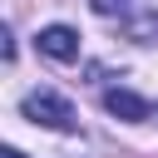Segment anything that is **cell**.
<instances>
[{
	"label": "cell",
	"mask_w": 158,
	"mask_h": 158,
	"mask_svg": "<svg viewBox=\"0 0 158 158\" xmlns=\"http://www.w3.org/2000/svg\"><path fill=\"white\" fill-rule=\"evenodd\" d=\"M104 109H109L114 118H123V123H143V118H153V104L138 99L133 89H109V94H104Z\"/></svg>",
	"instance_id": "obj_3"
},
{
	"label": "cell",
	"mask_w": 158,
	"mask_h": 158,
	"mask_svg": "<svg viewBox=\"0 0 158 158\" xmlns=\"http://www.w3.org/2000/svg\"><path fill=\"white\" fill-rule=\"evenodd\" d=\"M5 158H25V153H20V148H5Z\"/></svg>",
	"instance_id": "obj_6"
},
{
	"label": "cell",
	"mask_w": 158,
	"mask_h": 158,
	"mask_svg": "<svg viewBox=\"0 0 158 158\" xmlns=\"http://www.w3.org/2000/svg\"><path fill=\"white\" fill-rule=\"evenodd\" d=\"M20 114H25L30 123H44V128H54V133H74V128H79V114H74V104H69L64 94H54V89H35V94H25Z\"/></svg>",
	"instance_id": "obj_1"
},
{
	"label": "cell",
	"mask_w": 158,
	"mask_h": 158,
	"mask_svg": "<svg viewBox=\"0 0 158 158\" xmlns=\"http://www.w3.org/2000/svg\"><path fill=\"white\" fill-rule=\"evenodd\" d=\"M94 5V15H123L128 10V0H89Z\"/></svg>",
	"instance_id": "obj_5"
},
{
	"label": "cell",
	"mask_w": 158,
	"mask_h": 158,
	"mask_svg": "<svg viewBox=\"0 0 158 158\" xmlns=\"http://www.w3.org/2000/svg\"><path fill=\"white\" fill-rule=\"evenodd\" d=\"M35 44H40V54H49V59H59V64L79 59V35H74L69 25H44V30L35 35Z\"/></svg>",
	"instance_id": "obj_2"
},
{
	"label": "cell",
	"mask_w": 158,
	"mask_h": 158,
	"mask_svg": "<svg viewBox=\"0 0 158 158\" xmlns=\"http://www.w3.org/2000/svg\"><path fill=\"white\" fill-rule=\"evenodd\" d=\"M128 40H138V44H153V40H158V10L138 15V20L128 25Z\"/></svg>",
	"instance_id": "obj_4"
}]
</instances>
